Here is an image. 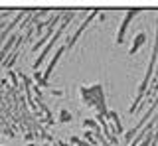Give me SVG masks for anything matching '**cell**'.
I'll return each mask as SVG.
<instances>
[{"label": "cell", "instance_id": "obj_1", "mask_svg": "<svg viewBox=\"0 0 158 146\" xmlns=\"http://www.w3.org/2000/svg\"><path fill=\"white\" fill-rule=\"evenodd\" d=\"M79 93H81V99L87 107L97 109V115L107 116L109 111H107V105H105V91H103L101 83H93L91 87H81Z\"/></svg>", "mask_w": 158, "mask_h": 146}, {"label": "cell", "instance_id": "obj_2", "mask_svg": "<svg viewBox=\"0 0 158 146\" xmlns=\"http://www.w3.org/2000/svg\"><path fill=\"white\" fill-rule=\"evenodd\" d=\"M73 16H75V10H67V12H65V18H63V20H61V24H59V26H57L56 34H53V36H52V40L48 42V46H46V47H44V50H42V53H40V55H38V59L34 61V65H32V69H34V71H38V69H40V65H42V63H44V59H46V57H48V53L52 51V47L56 46V43H57V40H59V38L63 36V32H65L67 24H69V20H71Z\"/></svg>", "mask_w": 158, "mask_h": 146}, {"label": "cell", "instance_id": "obj_3", "mask_svg": "<svg viewBox=\"0 0 158 146\" xmlns=\"http://www.w3.org/2000/svg\"><path fill=\"white\" fill-rule=\"evenodd\" d=\"M95 16H99V10H91V12H89L85 18H83V24H81V26L77 28V30H75V34H73L71 38H67V42H65V46H67V51L75 47V43L79 42V38H81V34L85 32V28L89 26V24H91V20H93Z\"/></svg>", "mask_w": 158, "mask_h": 146}, {"label": "cell", "instance_id": "obj_4", "mask_svg": "<svg viewBox=\"0 0 158 146\" xmlns=\"http://www.w3.org/2000/svg\"><path fill=\"white\" fill-rule=\"evenodd\" d=\"M138 12H140V10H127V16L123 18L121 28H118V32H117V43H123V40H125V34L128 30V24H131V20L136 16Z\"/></svg>", "mask_w": 158, "mask_h": 146}, {"label": "cell", "instance_id": "obj_5", "mask_svg": "<svg viewBox=\"0 0 158 146\" xmlns=\"http://www.w3.org/2000/svg\"><path fill=\"white\" fill-rule=\"evenodd\" d=\"M67 51V46H63V43H61V46H59L57 47V51H56V55H53L52 57V59H49V65L46 67V71H44V81H46V83H48V81H49V75H52V71H53V67H56L57 65V61H59V57H61L63 55V53H65Z\"/></svg>", "mask_w": 158, "mask_h": 146}, {"label": "cell", "instance_id": "obj_6", "mask_svg": "<svg viewBox=\"0 0 158 146\" xmlns=\"http://www.w3.org/2000/svg\"><path fill=\"white\" fill-rule=\"evenodd\" d=\"M105 119H107V120H113V126H115V134H121V132H123V124H121V119H118V115L115 113V111H109Z\"/></svg>", "mask_w": 158, "mask_h": 146}, {"label": "cell", "instance_id": "obj_7", "mask_svg": "<svg viewBox=\"0 0 158 146\" xmlns=\"http://www.w3.org/2000/svg\"><path fill=\"white\" fill-rule=\"evenodd\" d=\"M144 42H146V34L144 32H140V34H136V38H135V43H132V47H131V55H135V53L140 50L142 46H144Z\"/></svg>", "mask_w": 158, "mask_h": 146}, {"label": "cell", "instance_id": "obj_8", "mask_svg": "<svg viewBox=\"0 0 158 146\" xmlns=\"http://www.w3.org/2000/svg\"><path fill=\"white\" fill-rule=\"evenodd\" d=\"M83 124H85V128H87V130H93V132L101 130V128H99V123H97L95 119H85V120H83Z\"/></svg>", "mask_w": 158, "mask_h": 146}, {"label": "cell", "instance_id": "obj_9", "mask_svg": "<svg viewBox=\"0 0 158 146\" xmlns=\"http://www.w3.org/2000/svg\"><path fill=\"white\" fill-rule=\"evenodd\" d=\"M59 120H61V123H69V120H71V115H69V111L61 109V113H59Z\"/></svg>", "mask_w": 158, "mask_h": 146}, {"label": "cell", "instance_id": "obj_10", "mask_svg": "<svg viewBox=\"0 0 158 146\" xmlns=\"http://www.w3.org/2000/svg\"><path fill=\"white\" fill-rule=\"evenodd\" d=\"M71 144H79V146H91L89 142H85V140H81L79 136H71Z\"/></svg>", "mask_w": 158, "mask_h": 146}]
</instances>
